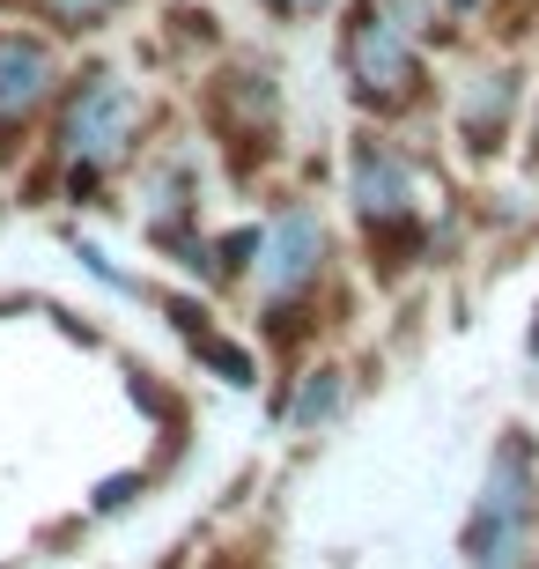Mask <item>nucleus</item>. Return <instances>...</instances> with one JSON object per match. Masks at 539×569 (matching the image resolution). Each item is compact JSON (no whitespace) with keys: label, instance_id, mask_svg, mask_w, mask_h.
Returning a JSON list of instances; mask_svg holds the SVG:
<instances>
[{"label":"nucleus","instance_id":"1","mask_svg":"<svg viewBox=\"0 0 539 569\" xmlns=\"http://www.w3.org/2000/svg\"><path fill=\"white\" fill-rule=\"evenodd\" d=\"M340 67H348V89H355L370 111L415 104V89H421L415 38L399 30V16L385 8V0H355L348 30H340Z\"/></svg>","mask_w":539,"mask_h":569},{"label":"nucleus","instance_id":"2","mask_svg":"<svg viewBox=\"0 0 539 569\" xmlns=\"http://www.w3.org/2000/svg\"><path fill=\"white\" fill-rule=\"evenodd\" d=\"M133 127H141V104H133V89H126L119 74L97 67V74L74 82V97H67V111H60V156L74 163V192L97 186V170L119 163Z\"/></svg>","mask_w":539,"mask_h":569},{"label":"nucleus","instance_id":"3","mask_svg":"<svg viewBox=\"0 0 539 569\" xmlns=\"http://www.w3.org/2000/svg\"><path fill=\"white\" fill-rule=\"evenodd\" d=\"M525 518H532V459H525V443H510V451L488 466V488H480L473 532H466V555H473V569H518Z\"/></svg>","mask_w":539,"mask_h":569},{"label":"nucleus","instance_id":"4","mask_svg":"<svg viewBox=\"0 0 539 569\" xmlns=\"http://www.w3.org/2000/svg\"><path fill=\"white\" fill-rule=\"evenodd\" d=\"M348 178H355V208H362L370 230H407V222H415V178H407V163H399L392 141L362 133Z\"/></svg>","mask_w":539,"mask_h":569},{"label":"nucleus","instance_id":"5","mask_svg":"<svg viewBox=\"0 0 539 569\" xmlns=\"http://www.w3.org/2000/svg\"><path fill=\"white\" fill-rule=\"evenodd\" d=\"M318 267H326V222H318L311 208H281L273 244H267V274H259L267 303H289L296 289H311Z\"/></svg>","mask_w":539,"mask_h":569},{"label":"nucleus","instance_id":"6","mask_svg":"<svg viewBox=\"0 0 539 569\" xmlns=\"http://www.w3.org/2000/svg\"><path fill=\"white\" fill-rule=\"evenodd\" d=\"M52 52L38 38H16V30H0V133H16L30 111L52 97Z\"/></svg>","mask_w":539,"mask_h":569},{"label":"nucleus","instance_id":"7","mask_svg":"<svg viewBox=\"0 0 539 569\" xmlns=\"http://www.w3.org/2000/svg\"><path fill=\"white\" fill-rule=\"evenodd\" d=\"M510 111H518V74H510V67H502V74H480V82L466 89V111H458L466 148H473V156H488V148H496V133L510 127Z\"/></svg>","mask_w":539,"mask_h":569},{"label":"nucleus","instance_id":"8","mask_svg":"<svg viewBox=\"0 0 539 569\" xmlns=\"http://www.w3.org/2000/svg\"><path fill=\"white\" fill-rule=\"evenodd\" d=\"M111 8H119V0H38V16L60 22V30H97Z\"/></svg>","mask_w":539,"mask_h":569},{"label":"nucleus","instance_id":"9","mask_svg":"<svg viewBox=\"0 0 539 569\" xmlns=\"http://www.w3.org/2000/svg\"><path fill=\"white\" fill-rule=\"evenodd\" d=\"M332 407H340V370H318V378L303 385V400H296V422H326Z\"/></svg>","mask_w":539,"mask_h":569},{"label":"nucleus","instance_id":"10","mask_svg":"<svg viewBox=\"0 0 539 569\" xmlns=\"http://www.w3.org/2000/svg\"><path fill=\"white\" fill-rule=\"evenodd\" d=\"M267 8H273L281 22H311V16H326L332 0H267Z\"/></svg>","mask_w":539,"mask_h":569}]
</instances>
